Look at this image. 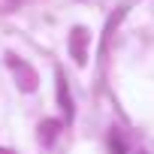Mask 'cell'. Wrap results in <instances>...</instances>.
Instances as JSON below:
<instances>
[{
	"label": "cell",
	"mask_w": 154,
	"mask_h": 154,
	"mask_svg": "<svg viewBox=\"0 0 154 154\" xmlns=\"http://www.w3.org/2000/svg\"><path fill=\"white\" fill-rule=\"evenodd\" d=\"M54 136H57V121H42V127H39V139H42L45 145H51Z\"/></svg>",
	"instance_id": "obj_4"
},
{
	"label": "cell",
	"mask_w": 154,
	"mask_h": 154,
	"mask_svg": "<svg viewBox=\"0 0 154 154\" xmlns=\"http://www.w3.org/2000/svg\"><path fill=\"white\" fill-rule=\"evenodd\" d=\"M0 154H12V151H9V148H0Z\"/></svg>",
	"instance_id": "obj_5"
},
{
	"label": "cell",
	"mask_w": 154,
	"mask_h": 154,
	"mask_svg": "<svg viewBox=\"0 0 154 154\" xmlns=\"http://www.w3.org/2000/svg\"><path fill=\"white\" fill-rule=\"evenodd\" d=\"M85 39H88V33H85L82 27H75L72 36H69V48H72L75 63H85V60H88V57H85Z\"/></svg>",
	"instance_id": "obj_1"
},
{
	"label": "cell",
	"mask_w": 154,
	"mask_h": 154,
	"mask_svg": "<svg viewBox=\"0 0 154 154\" xmlns=\"http://www.w3.org/2000/svg\"><path fill=\"white\" fill-rule=\"evenodd\" d=\"M9 66H12L15 72H21V79H24L21 88H24V91H33V88H36V75H33V69H27V66H24L21 60H15L12 54H9Z\"/></svg>",
	"instance_id": "obj_3"
},
{
	"label": "cell",
	"mask_w": 154,
	"mask_h": 154,
	"mask_svg": "<svg viewBox=\"0 0 154 154\" xmlns=\"http://www.w3.org/2000/svg\"><path fill=\"white\" fill-rule=\"evenodd\" d=\"M57 103L66 115V121L72 118V97H69V88H66V79H63V72H57Z\"/></svg>",
	"instance_id": "obj_2"
}]
</instances>
